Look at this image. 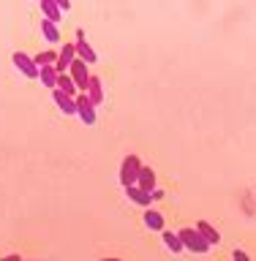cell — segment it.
I'll return each instance as SVG.
<instances>
[{"mask_svg": "<svg viewBox=\"0 0 256 261\" xmlns=\"http://www.w3.org/2000/svg\"><path fill=\"white\" fill-rule=\"evenodd\" d=\"M177 237H180V242H183V250L196 253V256H204V253H210V248H213L196 228H180Z\"/></svg>", "mask_w": 256, "mask_h": 261, "instance_id": "6da1fadb", "label": "cell"}, {"mask_svg": "<svg viewBox=\"0 0 256 261\" xmlns=\"http://www.w3.org/2000/svg\"><path fill=\"white\" fill-rule=\"evenodd\" d=\"M139 169H142V161H139V155H126V158H123V163H120V185H123V188L136 185Z\"/></svg>", "mask_w": 256, "mask_h": 261, "instance_id": "7a4b0ae2", "label": "cell"}, {"mask_svg": "<svg viewBox=\"0 0 256 261\" xmlns=\"http://www.w3.org/2000/svg\"><path fill=\"white\" fill-rule=\"evenodd\" d=\"M74 46H77V60L82 63H87V65H93L98 63V55H96V49L90 46V41L85 38V30H77V41H74Z\"/></svg>", "mask_w": 256, "mask_h": 261, "instance_id": "3957f363", "label": "cell"}, {"mask_svg": "<svg viewBox=\"0 0 256 261\" xmlns=\"http://www.w3.org/2000/svg\"><path fill=\"white\" fill-rule=\"evenodd\" d=\"M68 76L74 79V85H77V90H79V93H87L90 76H93V73L87 71V63H82V60H74V63H71V68H68Z\"/></svg>", "mask_w": 256, "mask_h": 261, "instance_id": "277c9868", "label": "cell"}, {"mask_svg": "<svg viewBox=\"0 0 256 261\" xmlns=\"http://www.w3.org/2000/svg\"><path fill=\"white\" fill-rule=\"evenodd\" d=\"M11 60H14V65H16V71L22 73V76H28V79H38V65H36V60H33L30 55H25V52H14L11 55Z\"/></svg>", "mask_w": 256, "mask_h": 261, "instance_id": "5b68a950", "label": "cell"}, {"mask_svg": "<svg viewBox=\"0 0 256 261\" xmlns=\"http://www.w3.org/2000/svg\"><path fill=\"white\" fill-rule=\"evenodd\" d=\"M77 117L85 122V125H96V120H98L96 106L90 103V98H87L85 93H79V95H77Z\"/></svg>", "mask_w": 256, "mask_h": 261, "instance_id": "8992f818", "label": "cell"}, {"mask_svg": "<svg viewBox=\"0 0 256 261\" xmlns=\"http://www.w3.org/2000/svg\"><path fill=\"white\" fill-rule=\"evenodd\" d=\"M74 60H77V46H74V44H63V49L57 52V63H55L57 73H68Z\"/></svg>", "mask_w": 256, "mask_h": 261, "instance_id": "52a82bcc", "label": "cell"}, {"mask_svg": "<svg viewBox=\"0 0 256 261\" xmlns=\"http://www.w3.org/2000/svg\"><path fill=\"white\" fill-rule=\"evenodd\" d=\"M136 185L142 188V191H147V193H153L155 188H158V179H155V169H153V166H142V169H139Z\"/></svg>", "mask_w": 256, "mask_h": 261, "instance_id": "ba28073f", "label": "cell"}, {"mask_svg": "<svg viewBox=\"0 0 256 261\" xmlns=\"http://www.w3.org/2000/svg\"><path fill=\"white\" fill-rule=\"evenodd\" d=\"M52 101L57 103V109L63 114H77V98L65 95L63 90H52Z\"/></svg>", "mask_w": 256, "mask_h": 261, "instance_id": "9c48e42d", "label": "cell"}, {"mask_svg": "<svg viewBox=\"0 0 256 261\" xmlns=\"http://www.w3.org/2000/svg\"><path fill=\"white\" fill-rule=\"evenodd\" d=\"M87 98H90V103L93 106H101L104 103V82H101V76H90V85H87V93H85Z\"/></svg>", "mask_w": 256, "mask_h": 261, "instance_id": "30bf717a", "label": "cell"}, {"mask_svg": "<svg viewBox=\"0 0 256 261\" xmlns=\"http://www.w3.org/2000/svg\"><path fill=\"white\" fill-rule=\"evenodd\" d=\"M126 196H128V199L134 201V204H139V207H145V210H150V204H153L150 193L142 191L139 185H128V188H126Z\"/></svg>", "mask_w": 256, "mask_h": 261, "instance_id": "8fae6325", "label": "cell"}, {"mask_svg": "<svg viewBox=\"0 0 256 261\" xmlns=\"http://www.w3.org/2000/svg\"><path fill=\"white\" fill-rule=\"evenodd\" d=\"M194 228H196V231H199L210 245H218V242H221V231H218L216 226H210L207 220H196V226H194Z\"/></svg>", "mask_w": 256, "mask_h": 261, "instance_id": "7c38bea8", "label": "cell"}, {"mask_svg": "<svg viewBox=\"0 0 256 261\" xmlns=\"http://www.w3.org/2000/svg\"><path fill=\"white\" fill-rule=\"evenodd\" d=\"M38 79H41V85H44L46 90H57V68L55 65H41L38 68Z\"/></svg>", "mask_w": 256, "mask_h": 261, "instance_id": "4fadbf2b", "label": "cell"}, {"mask_svg": "<svg viewBox=\"0 0 256 261\" xmlns=\"http://www.w3.org/2000/svg\"><path fill=\"white\" fill-rule=\"evenodd\" d=\"M142 220H145V226L150 228V231H164V226H167V220H164V215L158 210H147Z\"/></svg>", "mask_w": 256, "mask_h": 261, "instance_id": "5bb4252c", "label": "cell"}, {"mask_svg": "<svg viewBox=\"0 0 256 261\" xmlns=\"http://www.w3.org/2000/svg\"><path fill=\"white\" fill-rule=\"evenodd\" d=\"M38 3H41V11H44V19L55 22V24L63 19V11L57 8V3H55V0H38Z\"/></svg>", "mask_w": 256, "mask_h": 261, "instance_id": "9a60e30c", "label": "cell"}, {"mask_svg": "<svg viewBox=\"0 0 256 261\" xmlns=\"http://www.w3.org/2000/svg\"><path fill=\"white\" fill-rule=\"evenodd\" d=\"M41 36H44L49 44H60V28L49 19H41Z\"/></svg>", "mask_w": 256, "mask_h": 261, "instance_id": "2e32d148", "label": "cell"}, {"mask_svg": "<svg viewBox=\"0 0 256 261\" xmlns=\"http://www.w3.org/2000/svg\"><path fill=\"white\" fill-rule=\"evenodd\" d=\"M161 240H164V245H167V250H172V253H183V242H180L177 231H169V228H164V231H161Z\"/></svg>", "mask_w": 256, "mask_h": 261, "instance_id": "e0dca14e", "label": "cell"}, {"mask_svg": "<svg viewBox=\"0 0 256 261\" xmlns=\"http://www.w3.org/2000/svg\"><path fill=\"white\" fill-rule=\"evenodd\" d=\"M57 90H63V93L71 95V98L79 95V90H77V85H74V79L68 76V73H57Z\"/></svg>", "mask_w": 256, "mask_h": 261, "instance_id": "ac0fdd59", "label": "cell"}, {"mask_svg": "<svg viewBox=\"0 0 256 261\" xmlns=\"http://www.w3.org/2000/svg\"><path fill=\"white\" fill-rule=\"evenodd\" d=\"M33 60H36L38 68H41V65H55L57 63V52H55V49H44V52H38Z\"/></svg>", "mask_w": 256, "mask_h": 261, "instance_id": "d6986e66", "label": "cell"}, {"mask_svg": "<svg viewBox=\"0 0 256 261\" xmlns=\"http://www.w3.org/2000/svg\"><path fill=\"white\" fill-rule=\"evenodd\" d=\"M232 261H251V256H248L245 250H240V248H237V250L232 253Z\"/></svg>", "mask_w": 256, "mask_h": 261, "instance_id": "ffe728a7", "label": "cell"}, {"mask_svg": "<svg viewBox=\"0 0 256 261\" xmlns=\"http://www.w3.org/2000/svg\"><path fill=\"white\" fill-rule=\"evenodd\" d=\"M57 3V8H60V11L65 14V11H71V0H55Z\"/></svg>", "mask_w": 256, "mask_h": 261, "instance_id": "44dd1931", "label": "cell"}, {"mask_svg": "<svg viewBox=\"0 0 256 261\" xmlns=\"http://www.w3.org/2000/svg\"><path fill=\"white\" fill-rule=\"evenodd\" d=\"M150 199H153V201H161V199H164V191H161V188H155V191L150 193Z\"/></svg>", "mask_w": 256, "mask_h": 261, "instance_id": "7402d4cb", "label": "cell"}, {"mask_svg": "<svg viewBox=\"0 0 256 261\" xmlns=\"http://www.w3.org/2000/svg\"><path fill=\"white\" fill-rule=\"evenodd\" d=\"M0 261H22V258H19V253H8V256H3Z\"/></svg>", "mask_w": 256, "mask_h": 261, "instance_id": "603a6c76", "label": "cell"}, {"mask_svg": "<svg viewBox=\"0 0 256 261\" xmlns=\"http://www.w3.org/2000/svg\"><path fill=\"white\" fill-rule=\"evenodd\" d=\"M101 261H123V258H114V256H106V258H101Z\"/></svg>", "mask_w": 256, "mask_h": 261, "instance_id": "cb8c5ba5", "label": "cell"}]
</instances>
